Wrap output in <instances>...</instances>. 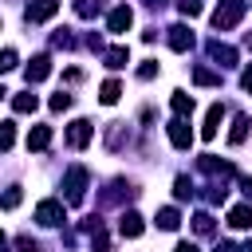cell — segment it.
Returning a JSON list of instances; mask_svg holds the SVG:
<instances>
[{
  "instance_id": "1",
  "label": "cell",
  "mask_w": 252,
  "mask_h": 252,
  "mask_svg": "<svg viewBox=\"0 0 252 252\" xmlns=\"http://www.w3.org/2000/svg\"><path fill=\"white\" fill-rule=\"evenodd\" d=\"M240 16H244V0H220L217 12H213V28L217 32H228V28L240 24Z\"/></svg>"
},
{
  "instance_id": "2",
  "label": "cell",
  "mask_w": 252,
  "mask_h": 252,
  "mask_svg": "<svg viewBox=\"0 0 252 252\" xmlns=\"http://www.w3.org/2000/svg\"><path fill=\"white\" fill-rule=\"evenodd\" d=\"M63 189H67V201H71V205H79V201H83V193H87V169H83V165H71V169H67V177H63Z\"/></svg>"
},
{
  "instance_id": "3",
  "label": "cell",
  "mask_w": 252,
  "mask_h": 252,
  "mask_svg": "<svg viewBox=\"0 0 252 252\" xmlns=\"http://www.w3.org/2000/svg\"><path fill=\"white\" fill-rule=\"evenodd\" d=\"M35 220H39V224H47V228L63 224V220H67V213H63V201H39V205H35Z\"/></svg>"
},
{
  "instance_id": "4",
  "label": "cell",
  "mask_w": 252,
  "mask_h": 252,
  "mask_svg": "<svg viewBox=\"0 0 252 252\" xmlns=\"http://www.w3.org/2000/svg\"><path fill=\"white\" fill-rule=\"evenodd\" d=\"M55 12H59V0H32L24 16H28V24H47Z\"/></svg>"
},
{
  "instance_id": "5",
  "label": "cell",
  "mask_w": 252,
  "mask_h": 252,
  "mask_svg": "<svg viewBox=\"0 0 252 252\" xmlns=\"http://www.w3.org/2000/svg\"><path fill=\"white\" fill-rule=\"evenodd\" d=\"M91 134H94V126H91L87 118H75V122L67 126V142H71L75 150H83V146L91 142Z\"/></svg>"
},
{
  "instance_id": "6",
  "label": "cell",
  "mask_w": 252,
  "mask_h": 252,
  "mask_svg": "<svg viewBox=\"0 0 252 252\" xmlns=\"http://www.w3.org/2000/svg\"><path fill=\"white\" fill-rule=\"evenodd\" d=\"M130 24H134V12L122 4V8H114L110 16H106V28L114 32V35H122V32H130Z\"/></svg>"
},
{
  "instance_id": "7",
  "label": "cell",
  "mask_w": 252,
  "mask_h": 252,
  "mask_svg": "<svg viewBox=\"0 0 252 252\" xmlns=\"http://www.w3.org/2000/svg\"><path fill=\"white\" fill-rule=\"evenodd\" d=\"M169 142H173L177 150H189L193 130H189V122H185V118H173V122H169Z\"/></svg>"
},
{
  "instance_id": "8",
  "label": "cell",
  "mask_w": 252,
  "mask_h": 252,
  "mask_svg": "<svg viewBox=\"0 0 252 252\" xmlns=\"http://www.w3.org/2000/svg\"><path fill=\"white\" fill-rule=\"evenodd\" d=\"M169 47H173V51H189V47H193V32H189L185 24H173V28H169Z\"/></svg>"
},
{
  "instance_id": "9",
  "label": "cell",
  "mask_w": 252,
  "mask_h": 252,
  "mask_svg": "<svg viewBox=\"0 0 252 252\" xmlns=\"http://www.w3.org/2000/svg\"><path fill=\"white\" fill-rule=\"evenodd\" d=\"M47 75H51V55H35L28 63V83H43Z\"/></svg>"
},
{
  "instance_id": "10",
  "label": "cell",
  "mask_w": 252,
  "mask_h": 252,
  "mask_svg": "<svg viewBox=\"0 0 252 252\" xmlns=\"http://www.w3.org/2000/svg\"><path fill=\"white\" fill-rule=\"evenodd\" d=\"M220 118H224V106L217 102V106H209V114H205V126H201V138L209 142V138H217V130H220Z\"/></svg>"
},
{
  "instance_id": "11",
  "label": "cell",
  "mask_w": 252,
  "mask_h": 252,
  "mask_svg": "<svg viewBox=\"0 0 252 252\" xmlns=\"http://www.w3.org/2000/svg\"><path fill=\"white\" fill-rule=\"evenodd\" d=\"M209 55L217 59V67H232V63H236V47H228V43H220V39L209 43Z\"/></svg>"
},
{
  "instance_id": "12",
  "label": "cell",
  "mask_w": 252,
  "mask_h": 252,
  "mask_svg": "<svg viewBox=\"0 0 252 252\" xmlns=\"http://www.w3.org/2000/svg\"><path fill=\"white\" fill-rule=\"evenodd\" d=\"M118 232L134 240V236H142V232H146V224H142V217H138V213H122V220H118Z\"/></svg>"
},
{
  "instance_id": "13",
  "label": "cell",
  "mask_w": 252,
  "mask_h": 252,
  "mask_svg": "<svg viewBox=\"0 0 252 252\" xmlns=\"http://www.w3.org/2000/svg\"><path fill=\"white\" fill-rule=\"evenodd\" d=\"M51 146V126H32L28 130V150H47Z\"/></svg>"
},
{
  "instance_id": "14",
  "label": "cell",
  "mask_w": 252,
  "mask_h": 252,
  "mask_svg": "<svg viewBox=\"0 0 252 252\" xmlns=\"http://www.w3.org/2000/svg\"><path fill=\"white\" fill-rule=\"evenodd\" d=\"M197 165H201L205 173H213V177H232V165H228V161H217L213 154H205V158H201Z\"/></svg>"
},
{
  "instance_id": "15",
  "label": "cell",
  "mask_w": 252,
  "mask_h": 252,
  "mask_svg": "<svg viewBox=\"0 0 252 252\" xmlns=\"http://www.w3.org/2000/svg\"><path fill=\"white\" fill-rule=\"evenodd\" d=\"M169 106H173V114H177V118H189V114H193V94H185V91H173Z\"/></svg>"
},
{
  "instance_id": "16",
  "label": "cell",
  "mask_w": 252,
  "mask_h": 252,
  "mask_svg": "<svg viewBox=\"0 0 252 252\" xmlns=\"http://www.w3.org/2000/svg\"><path fill=\"white\" fill-rule=\"evenodd\" d=\"M228 224H232V228H252V205L228 209Z\"/></svg>"
},
{
  "instance_id": "17",
  "label": "cell",
  "mask_w": 252,
  "mask_h": 252,
  "mask_svg": "<svg viewBox=\"0 0 252 252\" xmlns=\"http://www.w3.org/2000/svg\"><path fill=\"white\" fill-rule=\"evenodd\" d=\"M102 59H106V67H110V71H118V67H126V63H130V51L118 43V47H106V55H102Z\"/></svg>"
},
{
  "instance_id": "18",
  "label": "cell",
  "mask_w": 252,
  "mask_h": 252,
  "mask_svg": "<svg viewBox=\"0 0 252 252\" xmlns=\"http://www.w3.org/2000/svg\"><path fill=\"white\" fill-rule=\"evenodd\" d=\"M248 126H252V122H248V114H236V118H232V130H228V142H232V146H240V142L248 138Z\"/></svg>"
},
{
  "instance_id": "19",
  "label": "cell",
  "mask_w": 252,
  "mask_h": 252,
  "mask_svg": "<svg viewBox=\"0 0 252 252\" xmlns=\"http://www.w3.org/2000/svg\"><path fill=\"white\" fill-rule=\"evenodd\" d=\"M98 98H102L106 106H114V102L122 98V83H118V79H106V83H102V91H98Z\"/></svg>"
},
{
  "instance_id": "20",
  "label": "cell",
  "mask_w": 252,
  "mask_h": 252,
  "mask_svg": "<svg viewBox=\"0 0 252 252\" xmlns=\"http://www.w3.org/2000/svg\"><path fill=\"white\" fill-rule=\"evenodd\" d=\"M35 106H39V98H35L32 91H28V94H16V98H12V110H16V114H35Z\"/></svg>"
},
{
  "instance_id": "21",
  "label": "cell",
  "mask_w": 252,
  "mask_h": 252,
  "mask_svg": "<svg viewBox=\"0 0 252 252\" xmlns=\"http://www.w3.org/2000/svg\"><path fill=\"white\" fill-rule=\"evenodd\" d=\"M177 224H181V213H177V209H161V213H158V228H165V232H173Z\"/></svg>"
},
{
  "instance_id": "22",
  "label": "cell",
  "mask_w": 252,
  "mask_h": 252,
  "mask_svg": "<svg viewBox=\"0 0 252 252\" xmlns=\"http://www.w3.org/2000/svg\"><path fill=\"white\" fill-rule=\"evenodd\" d=\"M193 83H197V87H217V83H220V75H217V71H209V67H197V71H193Z\"/></svg>"
},
{
  "instance_id": "23",
  "label": "cell",
  "mask_w": 252,
  "mask_h": 252,
  "mask_svg": "<svg viewBox=\"0 0 252 252\" xmlns=\"http://www.w3.org/2000/svg\"><path fill=\"white\" fill-rule=\"evenodd\" d=\"M24 201V193H20V185H12V189H4V197H0V209H16Z\"/></svg>"
},
{
  "instance_id": "24",
  "label": "cell",
  "mask_w": 252,
  "mask_h": 252,
  "mask_svg": "<svg viewBox=\"0 0 252 252\" xmlns=\"http://www.w3.org/2000/svg\"><path fill=\"white\" fill-rule=\"evenodd\" d=\"M12 142H16V126L12 122H0V154L12 150Z\"/></svg>"
},
{
  "instance_id": "25",
  "label": "cell",
  "mask_w": 252,
  "mask_h": 252,
  "mask_svg": "<svg viewBox=\"0 0 252 252\" xmlns=\"http://www.w3.org/2000/svg\"><path fill=\"white\" fill-rule=\"evenodd\" d=\"M173 193H177V201H189V197H193V181H189V177H177V181H173Z\"/></svg>"
},
{
  "instance_id": "26",
  "label": "cell",
  "mask_w": 252,
  "mask_h": 252,
  "mask_svg": "<svg viewBox=\"0 0 252 252\" xmlns=\"http://www.w3.org/2000/svg\"><path fill=\"white\" fill-rule=\"evenodd\" d=\"M193 228H197L201 236H213V217H209V213H197V217H193Z\"/></svg>"
},
{
  "instance_id": "27",
  "label": "cell",
  "mask_w": 252,
  "mask_h": 252,
  "mask_svg": "<svg viewBox=\"0 0 252 252\" xmlns=\"http://www.w3.org/2000/svg\"><path fill=\"white\" fill-rule=\"evenodd\" d=\"M177 8H181V16H201V0H177Z\"/></svg>"
},
{
  "instance_id": "28",
  "label": "cell",
  "mask_w": 252,
  "mask_h": 252,
  "mask_svg": "<svg viewBox=\"0 0 252 252\" xmlns=\"http://www.w3.org/2000/svg\"><path fill=\"white\" fill-rule=\"evenodd\" d=\"M12 67H16V51H12V47H4V51H0V75H4V71H12Z\"/></svg>"
},
{
  "instance_id": "29",
  "label": "cell",
  "mask_w": 252,
  "mask_h": 252,
  "mask_svg": "<svg viewBox=\"0 0 252 252\" xmlns=\"http://www.w3.org/2000/svg\"><path fill=\"white\" fill-rule=\"evenodd\" d=\"M75 12L79 16H94L98 12V0H75Z\"/></svg>"
},
{
  "instance_id": "30",
  "label": "cell",
  "mask_w": 252,
  "mask_h": 252,
  "mask_svg": "<svg viewBox=\"0 0 252 252\" xmlns=\"http://www.w3.org/2000/svg\"><path fill=\"white\" fill-rule=\"evenodd\" d=\"M67 106H71V94H67V91L51 94V110H67Z\"/></svg>"
},
{
  "instance_id": "31",
  "label": "cell",
  "mask_w": 252,
  "mask_h": 252,
  "mask_svg": "<svg viewBox=\"0 0 252 252\" xmlns=\"http://www.w3.org/2000/svg\"><path fill=\"white\" fill-rule=\"evenodd\" d=\"M154 75H158V63H154V59H150V63H142V67H138V79H154Z\"/></svg>"
},
{
  "instance_id": "32",
  "label": "cell",
  "mask_w": 252,
  "mask_h": 252,
  "mask_svg": "<svg viewBox=\"0 0 252 252\" xmlns=\"http://www.w3.org/2000/svg\"><path fill=\"white\" fill-rule=\"evenodd\" d=\"M16 248H20V252H35V240H32V236H20Z\"/></svg>"
},
{
  "instance_id": "33",
  "label": "cell",
  "mask_w": 252,
  "mask_h": 252,
  "mask_svg": "<svg viewBox=\"0 0 252 252\" xmlns=\"http://www.w3.org/2000/svg\"><path fill=\"white\" fill-rule=\"evenodd\" d=\"M240 87H244V91H252V67H244V75H240Z\"/></svg>"
},
{
  "instance_id": "34",
  "label": "cell",
  "mask_w": 252,
  "mask_h": 252,
  "mask_svg": "<svg viewBox=\"0 0 252 252\" xmlns=\"http://www.w3.org/2000/svg\"><path fill=\"white\" fill-rule=\"evenodd\" d=\"M217 252H240V248H236V244H228V240H220V244H217Z\"/></svg>"
},
{
  "instance_id": "35",
  "label": "cell",
  "mask_w": 252,
  "mask_h": 252,
  "mask_svg": "<svg viewBox=\"0 0 252 252\" xmlns=\"http://www.w3.org/2000/svg\"><path fill=\"white\" fill-rule=\"evenodd\" d=\"M173 252H197V244H189V240H181V244H177Z\"/></svg>"
},
{
  "instance_id": "36",
  "label": "cell",
  "mask_w": 252,
  "mask_h": 252,
  "mask_svg": "<svg viewBox=\"0 0 252 252\" xmlns=\"http://www.w3.org/2000/svg\"><path fill=\"white\" fill-rule=\"evenodd\" d=\"M240 189H244V193L252 197V177H240Z\"/></svg>"
},
{
  "instance_id": "37",
  "label": "cell",
  "mask_w": 252,
  "mask_h": 252,
  "mask_svg": "<svg viewBox=\"0 0 252 252\" xmlns=\"http://www.w3.org/2000/svg\"><path fill=\"white\" fill-rule=\"evenodd\" d=\"M0 252H8V236L4 232H0Z\"/></svg>"
},
{
  "instance_id": "38",
  "label": "cell",
  "mask_w": 252,
  "mask_h": 252,
  "mask_svg": "<svg viewBox=\"0 0 252 252\" xmlns=\"http://www.w3.org/2000/svg\"><path fill=\"white\" fill-rule=\"evenodd\" d=\"M146 4H154V8H158V4H161V0H146Z\"/></svg>"
},
{
  "instance_id": "39",
  "label": "cell",
  "mask_w": 252,
  "mask_h": 252,
  "mask_svg": "<svg viewBox=\"0 0 252 252\" xmlns=\"http://www.w3.org/2000/svg\"><path fill=\"white\" fill-rule=\"evenodd\" d=\"M4 94H8V91H4V87H0V98H4Z\"/></svg>"
},
{
  "instance_id": "40",
  "label": "cell",
  "mask_w": 252,
  "mask_h": 252,
  "mask_svg": "<svg viewBox=\"0 0 252 252\" xmlns=\"http://www.w3.org/2000/svg\"><path fill=\"white\" fill-rule=\"evenodd\" d=\"M248 47H252V35H248Z\"/></svg>"
}]
</instances>
